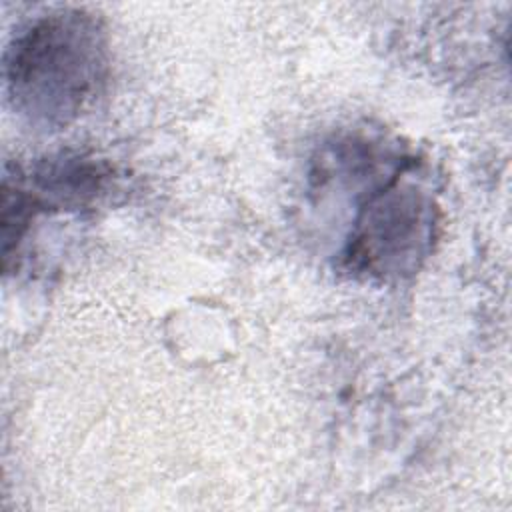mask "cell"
<instances>
[{
	"label": "cell",
	"instance_id": "cell-1",
	"mask_svg": "<svg viewBox=\"0 0 512 512\" xmlns=\"http://www.w3.org/2000/svg\"><path fill=\"white\" fill-rule=\"evenodd\" d=\"M106 36L92 14L56 10L26 24L12 40L4 76L14 110L40 128H62L100 92Z\"/></svg>",
	"mask_w": 512,
	"mask_h": 512
},
{
	"label": "cell",
	"instance_id": "cell-2",
	"mask_svg": "<svg viewBox=\"0 0 512 512\" xmlns=\"http://www.w3.org/2000/svg\"><path fill=\"white\" fill-rule=\"evenodd\" d=\"M434 224L432 200L396 176L358 216L346 262L354 272L380 278L414 272L430 248Z\"/></svg>",
	"mask_w": 512,
	"mask_h": 512
}]
</instances>
